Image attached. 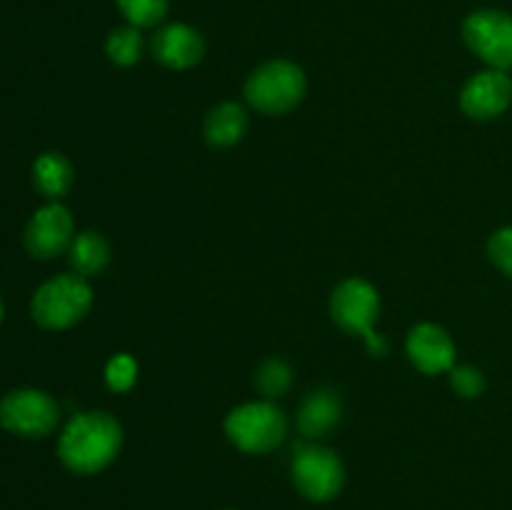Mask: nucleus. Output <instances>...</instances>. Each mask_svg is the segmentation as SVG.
<instances>
[{
	"instance_id": "obj_6",
	"label": "nucleus",
	"mask_w": 512,
	"mask_h": 510,
	"mask_svg": "<svg viewBox=\"0 0 512 510\" xmlns=\"http://www.w3.org/2000/svg\"><path fill=\"white\" fill-rule=\"evenodd\" d=\"M295 488L313 503H330L345 485V465L335 450L315 443H300L290 463Z\"/></svg>"
},
{
	"instance_id": "obj_18",
	"label": "nucleus",
	"mask_w": 512,
	"mask_h": 510,
	"mask_svg": "<svg viewBox=\"0 0 512 510\" xmlns=\"http://www.w3.org/2000/svg\"><path fill=\"white\" fill-rule=\"evenodd\" d=\"M290 385H293V370H290V365L283 358L263 360L260 368L255 370V388L268 400H275L288 393Z\"/></svg>"
},
{
	"instance_id": "obj_2",
	"label": "nucleus",
	"mask_w": 512,
	"mask_h": 510,
	"mask_svg": "<svg viewBox=\"0 0 512 510\" xmlns=\"http://www.w3.org/2000/svg\"><path fill=\"white\" fill-rule=\"evenodd\" d=\"M330 315L340 330L350 335H363L368 350L375 358L388 355V338L375 333V320L380 315V295L373 288V283L363 278L343 280L330 295Z\"/></svg>"
},
{
	"instance_id": "obj_17",
	"label": "nucleus",
	"mask_w": 512,
	"mask_h": 510,
	"mask_svg": "<svg viewBox=\"0 0 512 510\" xmlns=\"http://www.w3.org/2000/svg\"><path fill=\"white\" fill-rule=\"evenodd\" d=\"M105 53H108L110 63L120 65V68H130L143 55V35L135 25H120V28L110 30L108 40H105Z\"/></svg>"
},
{
	"instance_id": "obj_4",
	"label": "nucleus",
	"mask_w": 512,
	"mask_h": 510,
	"mask_svg": "<svg viewBox=\"0 0 512 510\" xmlns=\"http://www.w3.org/2000/svg\"><path fill=\"white\" fill-rule=\"evenodd\" d=\"M308 80L300 65L290 60H270L255 68L245 80V98L265 115L290 113L305 98Z\"/></svg>"
},
{
	"instance_id": "obj_8",
	"label": "nucleus",
	"mask_w": 512,
	"mask_h": 510,
	"mask_svg": "<svg viewBox=\"0 0 512 510\" xmlns=\"http://www.w3.org/2000/svg\"><path fill=\"white\" fill-rule=\"evenodd\" d=\"M463 40L495 70L512 68V15L505 10H475L463 23Z\"/></svg>"
},
{
	"instance_id": "obj_1",
	"label": "nucleus",
	"mask_w": 512,
	"mask_h": 510,
	"mask_svg": "<svg viewBox=\"0 0 512 510\" xmlns=\"http://www.w3.org/2000/svg\"><path fill=\"white\" fill-rule=\"evenodd\" d=\"M123 448V428L105 410L75 413L58 438V458L70 473L95 475L108 468Z\"/></svg>"
},
{
	"instance_id": "obj_3",
	"label": "nucleus",
	"mask_w": 512,
	"mask_h": 510,
	"mask_svg": "<svg viewBox=\"0 0 512 510\" xmlns=\"http://www.w3.org/2000/svg\"><path fill=\"white\" fill-rule=\"evenodd\" d=\"M93 308V288L88 278L75 273L45 280L30 300V315L45 330H65L78 325Z\"/></svg>"
},
{
	"instance_id": "obj_10",
	"label": "nucleus",
	"mask_w": 512,
	"mask_h": 510,
	"mask_svg": "<svg viewBox=\"0 0 512 510\" xmlns=\"http://www.w3.org/2000/svg\"><path fill=\"white\" fill-rule=\"evenodd\" d=\"M512 100V80L505 70H483L465 83L460 108L475 120H493L508 110Z\"/></svg>"
},
{
	"instance_id": "obj_15",
	"label": "nucleus",
	"mask_w": 512,
	"mask_h": 510,
	"mask_svg": "<svg viewBox=\"0 0 512 510\" xmlns=\"http://www.w3.org/2000/svg\"><path fill=\"white\" fill-rule=\"evenodd\" d=\"M248 130V113L240 103H220L215 105L208 113L203 125L205 140H208L213 148H230V145L240 143Z\"/></svg>"
},
{
	"instance_id": "obj_22",
	"label": "nucleus",
	"mask_w": 512,
	"mask_h": 510,
	"mask_svg": "<svg viewBox=\"0 0 512 510\" xmlns=\"http://www.w3.org/2000/svg\"><path fill=\"white\" fill-rule=\"evenodd\" d=\"M488 255L508 278H512V228H500L490 235Z\"/></svg>"
},
{
	"instance_id": "obj_7",
	"label": "nucleus",
	"mask_w": 512,
	"mask_h": 510,
	"mask_svg": "<svg viewBox=\"0 0 512 510\" xmlns=\"http://www.w3.org/2000/svg\"><path fill=\"white\" fill-rule=\"evenodd\" d=\"M60 405L38 388H15L0 398V428L18 438L38 440L58 428Z\"/></svg>"
},
{
	"instance_id": "obj_13",
	"label": "nucleus",
	"mask_w": 512,
	"mask_h": 510,
	"mask_svg": "<svg viewBox=\"0 0 512 510\" xmlns=\"http://www.w3.org/2000/svg\"><path fill=\"white\" fill-rule=\"evenodd\" d=\"M343 418V398L333 388H318L305 395L298 410V430L308 440L325 438Z\"/></svg>"
},
{
	"instance_id": "obj_5",
	"label": "nucleus",
	"mask_w": 512,
	"mask_h": 510,
	"mask_svg": "<svg viewBox=\"0 0 512 510\" xmlns=\"http://www.w3.org/2000/svg\"><path fill=\"white\" fill-rule=\"evenodd\" d=\"M288 433V418L273 400L238 405L225 418V435L243 453H270Z\"/></svg>"
},
{
	"instance_id": "obj_23",
	"label": "nucleus",
	"mask_w": 512,
	"mask_h": 510,
	"mask_svg": "<svg viewBox=\"0 0 512 510\" xmlns=\"http://www.w3.org/2000/svg\"><path fill=\"white\" fill-rule=\"evenodd\" d=\"M3 315H5V305H3V298H0V325H3Z\"/></svg>"
},
{
	"instance_id": "obj_16",
	"label": "nucleus",
	"mask_w": 512,
	"mask_h": 510,
	"mask_svg": "<svg viewBox=\"0 0 512 510\" xmlns=\"http://www.w3.org/2000/svg\"><path fill=\"white\" fill-rule=\"evenodd\" d=\"M68 263L75 275L80 278H93L103 273L105 265L110 263V245L98 230H83L73 238L68 248Z\"/></svg>"
},
{
	"instance_id": "obj_21",
	"label": "nucleus",
	"mask_w": 512,
	"mask_h": 510,
	"mask_svg": "<svg viewBox=\"0 0 512 510\" xmlns=\"http://www.w3.org/2000/svg\"><path fill=\"white\" fill-rule=\"evenodd\" d=\"M450 388L460 398H478L485 393V378L473 365H453L450 368Z\"/></svg>"
},
{
	"instance_id": "obj_12",
	"label": "nucleus",
	"mask_w": 512,
	"mask_h": 510,
	"mask_svg": "<svg viewBox=\"0 0 512 510\" xmlns=\"http://www.w3.org/2000/svg\"><path fill=\"white\" fill-rule=\"evenodd\" d=\"M150 53L160 65L170 70H188L205 55V40L195 28L185 23H170L158 28L150 40Z\"/></svg>"
},
{
	"instance_id": "obj_20",
	"label": "nucleus",
	"mask_w": 512,
	"mask_h": 510,
	"mask_svg": "<svg viewBox=\"0 0 512 510\" xmlns=\"http://www.w3.org/2000/svg\"><path fill=\"white\" fill-rule=\"evenodd\" d=\"M138 380V363H135L133 355L118 353L108 360L105 365V383L113 393H125L130 390Z\"/></svg>"
},
{
	"instance_id": "obj_14",
	"label": "nucleus",
	"mask_w": 512,
	"mask_h": 510,
	"mask_svg": "<svg viewBox=\"0 0 512 510\" xmlns=\"http://www.w3.org/2000/svg\"><path fill=\"white\" fill-rule=\"evenodd\" d=\"M75 170L73 163L63 153H40L33 163V185L48 203H55L73 188Z\"/></svg>"
},
{
	"instance_id": "obj_19",
	"label": "nucleus",
	"mask_w": 512,
	"mask_h": 510,
	"mask_svg": "<svg viewBox=\"0 0 512 510\" xmlns=\"http://www.w3.org/2000/svg\"><path fill=\"white\" fill-rule=\"evenodd\" d=\"M128 25L153 28L168 15V0H115Z\"/></svg>"
},
{
	"instance_id": "obj_9",
	"label": "nucleus",
	"mask_w": 512,
	"mask_h": 510,
	"mask_svg": "<svg viewBox=\"0 0 512 510\" xmlns=\"http://www.w3.org/2000/svg\"><path fill=\"white\" fill-rule=\"evenodd\" d=\"M75 238V223L70 210L60 200L45 203L33 213L23 233V245L33 258L53 260L68 253Z\"/></svg>"
},
{
	"instance_id": "obj_11",
	"label": "nucleus",
	"mask_w": 512,
	"mask_h": 510,
	"mask_svg": "<svg viewBox=\"0 0 512 510\" xmlns=\"http://www.w3.org/2000/svg\"><path fill=\"white\" fill-rule=\"evenodd\" d=\"M405 350H408L410 363L425 375L450 373V368L455 365L453 338L438 323L415 325L405 340Z\"/></svg>"
}]
</instances>
